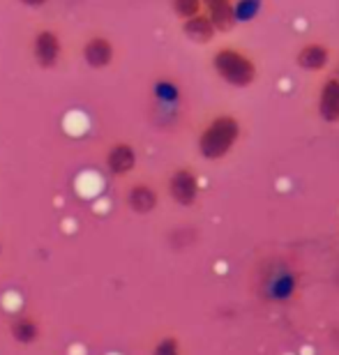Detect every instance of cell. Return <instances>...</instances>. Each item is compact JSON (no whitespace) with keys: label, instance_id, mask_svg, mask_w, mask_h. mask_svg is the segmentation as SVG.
Listing matches in <instances>:
<instances>
[{"label":"cell","instance_id":"obj_7","mask_svg":"<svg viewBox=\"0 0 339 355\" xmlns=\"http://www.w3.org/2000/svg\"><path fill=\"white\" fill-rule=\"evenodd\" d=\"M125 205L134 215H150V212L159 205V194L153 184L148 182H134L132 187L125 191Z\"/></svg>","mask_w":339,"mask_h":355},{"label":"cell","instance_id":"obj_11","mask_svg":"<svg viewBox=\"0 0 339 355\" xmlns=\"http://www.w3.org/2000/svg\"><path fill=\"white\" fill-rule=\"evenodd\" d=\"M330 51L323 44H305L298 53V65L307 72H321L328 65Z\"/></svg>","mask_w":339,"mask_h":355},{"label":"cell","instance_id":"obj_3","mask_svg":"<svg viewBox=\"0 0 339 355\" xmlns=\"http://www.w3.org/2000/svg\"><path fill=\"white\" fill-rule=\"evenodd\" d=\"M31 55L40 69H53L62 60V37L53 28H40L31 40Z\"/></svg>","mask_w":339,"mask_h":355},{"label":"cell","instance_id":"obj_14","mask_svg":"<svg viewBox=\"0 0 339 355\" xmlns=\"http://www.w3.org/2000/svg\"><path fill=\"white\" fill-rule=\"evenodd\" d=\"M171 7H173L175 17L185 21V19L196 17V14H201L203 3L201 0H171Z\"/></svg>","mask_w":339,"mask_h":355},{"label":"cell","instance_id":"obj_13","mask_svg":"<svg viewBox=\"0 0 339 355\" xmlns=\"http://www.w3.org/2000/svg\"><path fill=\"white\" fill-rule=\"evenodd\" d=\"M153 355H182V346L180 339L173 335H164L159 337L153 346Z\"/></svg>","mask_w":339,"mask_h":355},{"label":"cell","instance_id":"obj_2","mask_svg":"<svg viewBox=\"0 0 339 355\" xmlns=\"http://www.w3.org/2000/svg\"><path fill=\"white\" fill-rule=\"evenodd\" d=\"M213 65L220 72L222 79L233 83V86H247V83L254 81V74H257L254 62L247 60L236 49H222V51H217Z\"/></svg>","mask_w":339,"mask_h":355},{"label":"cell","instance_id":"obj_9","mask_svg":"<svg viewBox=\"0 0 339 355\" xmlns=\"http://www.w3.org/2000/svg\"><path fill=\"white\" fill-rule=\"evenodd\" d=\"M319 113L328 123H337L339 120V81L337 79H330L326 86L321 88Z\"/></svg>","mask_w":339,"mask_h":355},{"label":"cell","instance_id":"obj_17","mask_svg":"<svg viewBox=\"0 0 339 355\" xmlns=\"http://www.w3.org/2000/svg\"><path fill=\"white\" fill-rule=\"evenodd\" d=\"M0 257H3V243H0Z\"/></svg>","mask_w":339,"mask_h":355},{"label":"cell","instance_id":"obj_5","mask_svg":"<svg viewBox=\"0 0 339 355\" xmlns=\"http://www.w3.org/2000/svg\"><path fill=\"white\" fill-rule=\"evenodd\" d=\"M137 162H139L137 148H134L130 141H116V144L109 146L107 155H104L107 171L116 178L130 175L134 168H137Z\"/></svg>","mask_w":339,"mask_h":355},{"label":"cell","instance_id":"obj_8","mask_svg":"<svg viewBox=\"0 0 339 355\" xmlns=\"http://www.w3.org/2000/svg\"><path fill=\"white\" fill-rule=\"evenodd\" d=\"M10 337L21 346H33L40 342L42 337V323L33 314H17L7 323Z\"/></svg>","mask_w":339,"mask_h":355},{"label":"cell","instance_id":"obj_16","mask_svg":"<svg viewBox=\"0 0 339 355\" xmlns=\"http://www.w3.org/2000/svg\"><path fill=\"white\" fill-rule=\"evenodd\" d=\"M203 5L208 7V10H213V7H220V5H226V3H231V0H201Z\"/></svg>","mask_w":339,"mask_h":355},{"label":"cell","instance_id":"obj_10","mask_svg":"<svg viewBox=\"0 0 339 355\" xmlns=\"http://www.w3.org/2000/svg\"><path fill=\"white\" fill-rule=\"evenodd\" d=\"M182 33L187 35L189 40L196 42V44H206L215 37V28L210 24L208 14H196L192 19H185L182 21Z\"/></svg>","mask_w":339,"mask_h":355},{"label":"cell","instance_id":"obj_6","mask_svg":"<svg viewBox=\"0 0 339 355\" xmlns=\"http://www.w3.org/2000/svg\"><path fill=\"white\" fill-rule=\"evenodd\" d=\"M168 194L178 205H189L196 203V196H199V180H196V173L192 168L187 166H180L175 168L168 178Z\"/></svg>","mask_w":339,"mask_h":355},{"label":"cell","instance_id":"obj_12","mask_svg":"<svg viewBox=\"0 0 339 355\" xmlns=\"http://www.w3.org/2000/svg\"><path fill=\"white\" fill-rule=\"evenodd\" d=\"M208 19L213 24L215 33H229L233 24H236V10H233L231 3L213 7V10H208Z\"/></svg>","mask_w":339,"mask_h":355},{"label":"cell","instance_id":"obj_1","mask_svg":"<svg viewBox=\"0 0 339 355\" xmlns=\"http://www.w3.org/2000/svg\"><path fill=\"white\" fill-rule=\"evenodd\" d=\"M238 120L231 116H220L203 130L199 139V153L206 159H220L231 150L238 139Z\"/></svg>","mask_w":339,"mask_h":355},{"label":"cell","instance_id":"obj_15","mask_svg":"<svg viewBox=\"0 0 339 355\" xmlns=\"http://www.w3.org/2000/svg\"><path fill=\"white\" fill-rule=\"evenodd\" d=\"M21 5H26V7H33V10H37V7H44L49 0H19Z\"/></svg>","mask_w":339,"mask_h":355},{"label":"cell","instance_id":"obj_4","mask_svg":"<svg viewBox=\"0 0 339 355\" xmlns=\"http://www.w3.org/2000/svg\"><path fill=\"white\" fill-rule=\"evenodd\" d=\"M83 62L90 69H107L113 60H116V44L107 37V35H90L81 46Z\"/></svg>","mask_w":339,"mask_h":355}]
</instances>
